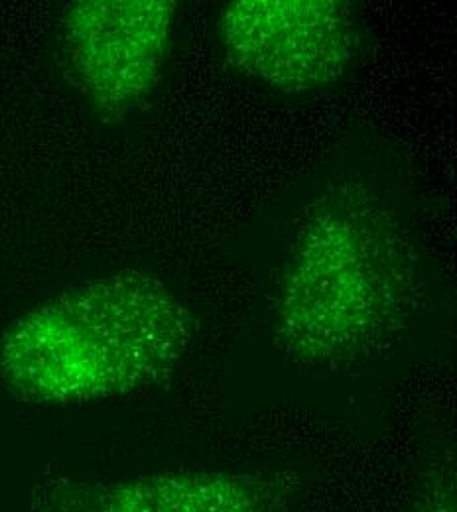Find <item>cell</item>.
Wrapping results in <instances>:
<instances>
[{"instance_id": "6da1fadb", "label": "cell", "mask_w": 457, "mask_h": 512, "mask_svg": "<svg viewBox=\"0 0 457 512\" xmlns=\"http://www.w3.org/2000/svg\"><path fill=\"white\" fill-rule=\"evenodd\" d=\"M412 243L361 184L322 195L302 217L276 286L280 347L308 365L367 361L400 337L418 308Z\"/></svg>"}, {"instance_id": "7a4b0ae2", "label": "cell", "mask_w": 457, "mask_h": 512, "mask_svg": "<svg viewBox=\"0 0 457 512\" xmlns=\"http://www.w3.org/2000/svg\"><path fill=\"white\" fill-rule=\"evenodd\" d=\"M188 308L158 276L85 280L0 335V384L18 400L73 406L168 381L194 341Z\"/></svg>"}, {"instance_id": "3957f363", "label": "cell", "mask_w": 457, "mask_h": 512, "mask_svg": "<svg viewBox=\"0 0 457 512\" xmlns=\"http://www.w3.org/2000/svg\"><path fill=\"white\" fill-rule=\"evenodd\" d=\"M219 36L239 71L286 93L337 83L359 48L355 12L341 0L229 2Z\"/></svg>"}, {"instance_id": "277c9868", "label": "cell", "mask_w": 457, "mask_h": 512, "mask_svg": "<svg viewBox=\"0 0 457 512\" xmlns=\"http://www.w3.org/2000/svg\"><path fill=\"white\" fill-rule=\"evenodd\" d=\"M176 14L172 0H79L67 6V60L101 121H123L150 97L170 50Z\"/></svg>"}, {"instance_id": "5b68a950", "label": "cell", "mask_w": 457, "mask_h": 512, "mask_svg": "<svg viewBox=\"0 0 457 512\" xmlns=\"http://www.w3.org/2000/svg\"><path fill=\"white\" fill-rule=\"evenodd\" d=\"M302 489L292 471L178 469L113 481L46 477L34 512H290Z\"/></svg>"}, {"instance_id": "8992f818", "label": "cell", "mask_w": 457, "mask_h": 512, "mask_svg": "<svg viewBox=\"0 0 457 512\" xmlns=\"http://www.w3.org/2000/svg\"><path fill=\"white\" fill-rule=\"evenodd\" d=\"M416 512H456L454 489L448 485L432 489Z\"/></svg>"}]
</instances>
